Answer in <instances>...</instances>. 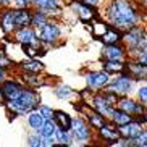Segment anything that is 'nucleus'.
I'll return each mask as SVG.
<instances>
[{"mask_svg": "<svg viewBox=\"0 0 147 147\" xmlns=\"http://www.w3.org/2000/svg\"><path fill=\"white\" fill-rule=\"evenodd\" d=\"M113 120V123L117 126H121V125H126V123H129L131 120H133V115L128 112H125V110H121V108H118V110H115L113 108L112 112V117H110Z\"/></svg>", "mask_w": 147, "mask_h": 147, "instance_id": "nucleus-19", "label": "nucleus"}, {"mask_svg": "<svg viewBox=\"0 0 147 147\" xmlns=\"http://www.w3.org/2000/svg\"><path fill=\"white\" fill-rule=\"evenodd\" d=\"M110 82V81H108ZM131 87H133V81H131V78H128V76H120V78H117L115 81L110 82V86H108V91L113 92V94H121L125 95L128 94V92L131 91Z\"/></svg>", "mask_w": 147, "mask_h": 147, "instance_id": "nucleus-6", "label": "nucleus"}, {"mask_svg": "<svg viewBox=\"0 0 147 147\" xmlns=\"http://www.w3.org/2000/svg\"><path fill=\"white\" fill-rule=\"evenodd\" d=\"M107 16L113 26L121 31L131 29L139 21L138 10L133 7L129 0H112L107 10Z\"/></svg>", "mask_w": 147, "mask_h": 147, "instance_id": "nucleus-1", "label": "nucleus"}, {"mask_svg": "<svg viewBox=\"0 0 147 147\" xmlns=\"http://www.w3.org/2000/svg\"><path fill=\"white\" fill-rule=\"evenodd\" d=\"M126 42L129 45V52L134 57H141L146 53V32H144L142 28H139L138 24L133 26L131 29H128V34H126Z\"/></svg>", "mask_w": 147, "mask_h": 147, "instance_id": "nucleus-3", "label": "nucleus"}, {"mask_svg": "<svg viewBox=\"0 0 147 147\" xmlns=\"http://www.w3.org/2000/svg\"><path fill=\"white\" fill-rule=\"evenodd\" d=\"M0 100H5L3 99V94H2V87H0Z\"/></svg>", "mask_w": 147, "mask_h": 147, "instance_id": "nucleus-38", "label": "nucleus"}, {"mask_svg": "<svg viewBox=\"0 0 147 147\" xmlns=\"http://www.w3.org/2000/svg\"><path fill=\"white\" fill-rule=\"evenodd\" d=\"M16 40L21 44H32L37 45V36L32 29H29V26L26 28H20V31L16 32Z\"/></svg>", "mask_w": 147, "mask_h": 147, "instance_id": "nucleus-13", "label": "nucleus"}, {"mask_svg": "<svg viewBox=\"0 0 147 147\" xmlns=\"http://www.w3.org/2000/svg\"><path fill=\"white\" fill-rule=\"evenodd\" d=\"M55 94H57L58 99H68L69 95L73 94V91H71L68 86H60L58 89H55Z\"/></svg>", "mask_w": 147, "mask_h": 147, "instance_id": "nucleus-30", "label": "nucleus"}, {"mask_svg": "<svg viewBox=\"0 0 147 147\" xmlns=\"http://www.w3.org/2000/svg\"><path fill=\"white\" fill-rule=\"evenodd\" d=\"M128 76H134L136 79L139 78H146V65L139 63V61H134V63H128Z\"/></svg>", "mask_w": 147, "mask_h": 147, "instance_id": "nucleus-20", "label": "nucleus"}, {"mask_svg": "<svg viewBox=\"0 0 147 147\" xmlns=\"http://www.w3.org/2000/svg\"><path fill=\"white\" fill-rule=\"evenodd\" d=\"M57 129V123L50 118V120H45L44 121L42 128L39 129L40 133V138H53V133H55Z\"/></svg>", "mask_w": 147, "mask_h": 147, "instance_id": "nucleus-23", "label": "nucleus"}, {"mask_svg": "<svg viewBox=\"0 0 147 147\" xmlns=\"http://www.w3.org/2000/svg\"><path fill=\"white\" fill-rule=\"evenodd\" d=\"M87 117H89V125H91L92 128H97V129H99L100 126L104 125V117H102L99 112L91 113V115H87Z\"/></svg>", "mask_w": 147, "mask_h": 147, "instance_id": "nucleus-29", "label": "nucleus"}, {"mask_svg": "<svg viewBox=\"0 0 147 147\" xmlns=\"http://www.w3.org/2000/svg\"><path fill=\"white\" fill-rule=\"evenodd\" d=\"M28 144H29L31 147H42V138L37 136V134H32V136H29V139H28Z\"/></svg>", "mask_w": 147, "mask_h": 147, "instance_id": "nucleus-32", "label": "nucleus"}, {"mask_svg": "<svg viewBox=\"0 0 147 147\" xmlns=\"http://www.w3.org/2000/svg\"><path fill=\"white\" fill-rule=\"evenodd\" d=\"M125 69V63L121 60H107L104 63V71H107L108 74L110 73H120Z\"/></svg>", "mask_w": 147, "mask_h": 147, "instance_id": "nucleus-24", "label": "nucleus"}, {"mask_svg": "<svg viewBox=\"0 0 147 147\" xmlns=\"http://www.w3.org/2000/svg\"><path fill=\"white\" fill-rule=\"evenodd\" d=\"M53 139L58 141L60 144H65V146H69L71 144V136H69V131H63L60 128H57L55 133H53Z\"/></svg>", "mask_w": 147, "mask_h": 147, "instance_id": "nucleus-26", "label": "nucleus"}, {"mask_svg": "<svg viewBox=\"0 0 147 147\" xmlns=\"http://www.w3.org/2000/svg\"><path fill=\"white\" fill-rule=\"evenodd\" d=\"M0 26L3 29V32H11L15 29V16H13V10H5L3 13L0 15Z\"/></svg>", "mask_w": 147, "mask_h": 147, "instance_id": "nucleus-15", "label": "nucleus"}, {"mask_svg": "<svg viewBox=\"0 0 147 147\" xmlns=\"http://www.w3.org/2000/svg\"><path fill=\"white\" fill-rule=\"evenodd\" d=\"M102 55L107 60H121L123 55H125V49L121 47V45H118V42L117 44H107L104 49V52H102Z\"/></svg>", "mask_w": 147, "mask_h": 147, "instance_id": "nucleus-12", "label": "nucleus"}, {"mask_svg": "<svg viewBox=\"0 0 147 147\" xmlns=\"http://www.w3.org/2000/svg\"><path fill=\"white\" fill-rule=\"evenodd\" d=\"M37 105H39V95H37V92L31 91V89H24V87H23L21 94L18 95L16 99L7 102V107L11 112H15L16 115H28L31 110H36Z\"/></svg>", "mask_w": 147, "mask_h": 147, "instance_id": "nucleus-2", "label": "nucleus"}, {"mask_svg": "<svg viewBox=\"0 0 147 147\" xmlns=\"http://www.w3.org/2000/svg\"><path fill=\"white\" fill-rule=\"evenodd\" d=\"M78 2H81L84 5H89V7H97L100 0H78Z\"/></svg>", "mask_w": 147, "mask_h": 147, "instance_id": "nucleus-34", "label": "nucleus"}, {"mask_svg": "<svg viewBox=\"0 0 147 147\" xmlns=\"http://www.w3.org/2000/svg\"><path fill=\"white\" fill-rule=\"evenodd\" d=\"M3 76H5V71H3V68L0 66V79H3Z\"/></svg>", "mask_w": 147, "mask_h": 147, "instance_id": "nucleus-37", "label": "nucleus"}, {"mask_svg": "<svg viewBox=\"0 0 147 147\" xmlns=\"http://www.w3.org/2000/svg\"><path fill=\"white\" fill-rule=\"evenodd\" d=\"M138 94H139V99H141V102H142V104H146V102H147V87L142 86L141 89H139Z\"/></svg>", "mask_w": 147, "mask_h": 147, "instance_id": "nucleus-33", "label": "nucleus"}, {"mask_svg": "<svg viewBox=\"0 0 147 147\" xmlns=\"http://www.w3.org/2000/svg\"><path fill=\"white\" fill-rule=\"evenodd\" d=\"M118 107L121 108V110H125V112L128 113H142L144 115V107L142 105H139L138 102H134V100L131 99H121L120 102H118Z\"/></svg>", "mask_w": 147, "mask_h": 147, "instance_id": "nucleus-16", "label": "nucleus"}, {"mask_svg": "<svg viewBox=\"0 0 147 147\" xmlns=\"http://www.w3.org/2000/svg\"><path fill=\"white\" fill-rule=\"evenodd\" d=\"M34 3L37 5V8H40L42 11H60L61 10L58 0H36Z\"/></svg>", "mask_w": 147, "mask_h": 147, "instance_id": "nucleus-21", "label": "nucleus"}, {"mask_svg": "<svg viewBox=\"0 0 147 147\" xmlns=\"http://www.w3.org/2000/svg\"><path fill=\"white\" fill-rule=\"evenodd\" d=\"M40 40L45 44H53L60 39V28L57 26L55 23H49L45 21L40 26V34H39Z\"/></svg>", "mask_w": 147, "mask_h": 147, "instance_id": "nucleus-4", "label": "nucleus"}, {"mask_svg": "<svg viewBox=\"0 0 147 147\" xmlns=\"http://www.w3.org/2000/svg\"><path fill=\"white\" fill-rule=\"evenodd\" d=\"M45 21H47V13H45V11H36V13L31 16V24H34V26H37V28H40Z\"/></svg>", "mask_w": 147, "mask_h": 147, "instance_id": "nucleus-28", "label": "nucleus"}, {"mask_svg": "<svg viewBox=\"0 0 147 147\" xmlns=\"http://www.w3.org/2000/svg\"><path fill=\"white\" fill-rule=\"evenodd\" d=\"M39 113L44 117V120H50L53 117V110L50 107H45V105H40L39 107Z\"/></svg>", "mask_w": 147, "mask_h": 147, "instance_id": "nucleus-31", "label": "nucleus"}, {"mask_svg": "<svg viewBox=\"0 0 147 147\" xmlns=\"http://www.w3.org/2000/svg\"><path fill=\"white\" fill-rule=\"evenodd\" d=\"M74 11L78 13V16L81 18L82 21H91L92 18L95 16L92 7H89V5H84V3H81V2L74 3Z\"/></svg>", "mask_w": 147, "mask_h": 147, "instance_id": "nucleus-18", "label": "nucleus"}, {"mask_svg": "<svg viewBox=\"0 0 147 147\" xmlns=\"http://www.w3.org/2000/svg\"><path fill=\"white\" fill-rule=\"evenodd\" d=\"M11 0H0V5H10Z\"/></svg>", "mask_w": 147, "mask_h": 147, "instance_id": "nucleus-36", "label": "nucleus"}, {"mask_svg": "<svg viewBox=\"0 0 147 147\" xmlns=\"http://www.w3.org/2000/svg\"><path fill=\"white\" fill-rule=\"evenodd\" d=\"M94 108L102 115V117H112V112H113V105L108 104V100L105 99V95H95L94 97Z\"/></svg>", "mask_w": 147, "mask_h": 147, "instance_id": "nucleus-11", "label": "nucleus"}, {"mask_svg": "<svg viewBox=\"0 0 147 147\" xmlns=\"http://www.w3.org/2000/svg\"><path fill=\"white\" fill-rule=\"evenodd\" d=\"M71 129H73V136L76 141H87L91 138V128L81 118L71 120Z\"/></svg>", "mask_w": 147, "mask_h": 147, "instance_id": "nucleus-5", "label": "nucleus"}, {"mask_svg": "<svg viewBox=\"0 0 147 147\" xmlns=\"http://www.w3.org/2000/svg\"><path fill=\"white\" fill-rule=\"evenodd\" d=\"M21 91H23V86L18 84L16 81H5L3 86H2V94H3L5 100L16 99L18 95L21 94Z\"/></svg>", "mask_w": 147, "mask_h": 147, "instance_id": "nucleus-8", "label": "nucleus"}, {"mask_svg": "<svg viewBox=\"0 0 147 147\" xmlns=\"http://www.w3.org/2000/svg\"><path fill=\"white\" fill-rule=\"evenodd\" d=\"M100 37H102V40H104L105 45H107V44H117V42H120V40H121V34H120V32H118L117 29H110V28H108V29L105 31Z\"/></svg>", "mask_w": 147, "mask_h": 147, "instance_id": "nucleus-25", "label": "nucleus"}, {"mask_svg": "<svg viewBox=\"0 0 147 147\" xmlns=\"http://www.w3.org/2000/svg\"><path fill=\"white\" fill-rule=\"evenodd\" d=\"M86 81L89 84L91 89H100L108 84L110 81V76H108L107 71H95V73H89L86 76Z\"/></svg>", "mask_w": 147, "mask_h": 147, "instance_id": "nucleus-7", "label": "nucleus"}, {"mask_svg": "<svg viewBox=\"0 0 147 147\" xmlns=\"http://www.w3.org/2000/svg\"><path fill=\"white\" fill-rule=\"evenodd\" d=\"M23 69L24 71H29V73H40L44 69V65L40 63L39 60H31V61H26V63H23Z\"/></svg>", "mask_w": 147, "mask_h": 147, "instance_id": "nucleus-27", "label": "nucleus"}, {"mask_svg": "<svg viewBox=\"0 0 147 147\" xmlns=\"http://www.w3.org/2000/svg\"><path fill=\"white\" fill-rule=\"evenodd\" d=\"M28 115H29V117H28V123H29V126L34 131H39L40 128H42L44 121H45V120H44V117L40 115L39 112H36V110H31Z\"/></svg>", "mask_w": 147, "mask_h": 147, "instance_id": "nucleus-22", "label": "nucleus"}, {"mask_svg": "<svg viewBox=\"0 0 147 147\" xmlns=\"http://www.w3.org/2000/svg\"><path fill=\"white\" fill-rule=\"evenodd\" d=\"M13 16H15V26L16 28H26L31 26V11L28 10V7H23V8L13 10Z\"/></svg>", "mask_w": 147, "mask_h": 147, "instance_id": "nucleus-10", "label": "nucleus"}, {"mask_svg": "<svg viewBox=\"0 0 147 147\" xmlns=\"http://www.w3.org/2000/svg\"><path fill=\"white\" fill-rule=\"evenodd\" d=\"M52 120L57 123V128H60L63 131H71V118H69L68 113L57 110V112H53Z\"/></svg>", "mask_w": 147, "mask_h": 147, "instance_id": "nucleus-14", "label": "nucleus"}, {"mask_svg": "<svg viewBox=\"0 0 147 147\" xmlns=\"http://www.w3.org/2000/svg\"><path fill=\"white\" fill-rule=\"evenodd\" d=\"M118 133H120V138H126V139L136 138V136L141 133V123L131 120L129 123H126V125L118 126Z\"/></svg>", "mask_w": 147, "mask_h": 147, "instance_id": "nucleus-9", "label": "nucleus"}, {"mask_svg": "<svg viewBox=\"0 0 147 147\" xmlns=\"http://www.w3.org/2000/svg\"><path fill=\"white\" fill-rule=\"evenodd\" d=\"M99 131H100V136H102L105 141H108L110 144L120 141V133H118V129H115V128H112V126L105 125V123L99 128Z\"/></svg>", "mask_w": 147, "mask_h": 147, "instance_id": "nucleus-17", "label": "nucleus"}, {"mask_svg": "<svg viewBox=\"0 0 147 147\" xmlns=\"http://www.w3.org/2000/svg\"><path fill=\"white\" fill-rule=\"evenodd\" d=\"M15 2H16V5L20 7V8H23V7H28V5L31 3L29 0H15Z\"/></svg>", "mask_w": 147, "mask_h": 147, "instance_id": "nucleus-35", "label": "nucleus"}]
</instances>
